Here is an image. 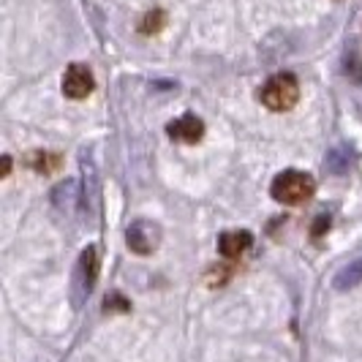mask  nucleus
<instances>
[{
  "mask_svg": "<svg viewBox=\"0 0 362 362\" xmlns=\"http://www.w3.org/2000/svg\"><path fill=\"white\" fill-rule=\"evenodd\" d=\"M313 177L297 169H286L272 180V199L281 204H300L313 197Z\"/></svg>",
  "mask_w": 362,
  "mask_h": 362,
  "instance_id": "obj_1",
  "label": "nucleus"
},
{
  "mask_svg": "<svg viewBox=\"0 0 362 362\" xmlns=\"http://www.w3.org/2000/svg\"><path fill=\"white\" fill-rule=\"evenodd\" d=\"M297 98H300V85L291 74H275L259 90V101L272 112H286L297 104Z\"/></svg>",
  "mask_w": 362,
  "mask_h": 362,
  "instance_id": "obj_2",
  "label": "nucleus"
},
{
  "mask_svg": "<svg viewBox=\"0 0 362 362\" xmlns=\"http://www.w3.org/2000/svg\"><path fill=\"white\" fill-rule=\"evenodd\" d=\"M95 275H98V251L95 248H85L79 262H76V270H74V284H71V297H74V308H79L85 303V297L95 286Z\"/></svg>",
  "mask_w": 362,
  "mask_h": 362,
  "instance_id": "obj_3",
  "label": "nucleus"
},
{
  "mask_svg": "<svg viewBox=\"0 0 362 362\" xmlns=\"http://www.w3.org/2000/svg\"><path fill=\"white\" fill-rule=\"evenodd\" d=\"M126 243L134 254L150 256L158 245H161V226H158V223H153V221L139 218V221H134V223L128 226Z\"/></svg>",
  "mask_w": 362,
  "mask_h": 362,
  "instance_id": "obj_4",
  "label": "nucleus"
},
{
  "mask_svg": "<svg viewBox=\"0 0 362 362\" xmlns=\"http://www.w3.org/2000/svg\"><path fill=\"white\" fill-rule=\"evenodd\" d=\"M95 88V82H93V74L88 66H82V63H74L69 66V71L63 76V93L74 98V101H79V98H88Z\"/></svg>",
  "mask_w": 362,
  "mask_h": 362,
  "instance_id": "obj_5",
  "label": "nucleus"
},
{
  "mask_svg": "<svg viewBox=\"0 0 362 362\" xmlns=\"http://www.w3.org/2000/svg\"><path fill=\"white\" fill-rule=\"evenodd\" d=\"M166 134H169L175 142L197 145L202 136H204V123H202L197 115H182V117L172 120V123L166 126Z\"/></svg>",
  "mask_w": 362,
  "mask_h": 362,
  "instance_id": "obj_6",
  "label": "nucleus"
},
{
  "mask_svg": "<svg viewBox=\"0 0 362 362\" xmlns=\"http://www.w3.org/2000/svg\"><path fill=\"white\" fill-rule=\"evenodd\" d=\"M251 245H254V237L245 229H229V232H223L218 237V251L226 259H240Z\"/></svg>",
  "mask_w": 362,
  "mask_h": 362,
  "instance_id": "obj_7",
  "label": "nucleus"
},
{
  "mask_svg": "<svg viewBox=\"0 0 362 362\" xmlns=\"http://www.w3.org/2000/svg\"><path fill=\"white\" fill-rule=\"evenodd\" d=\"M351 163H354V153L349 145H338L327 153V169L332 175H346L351 169Z\"/></svg>",
  "mask_w": 362,
  "mask_h": 362,
  "instance_id": "obj_8",
  "label": "nucleus"
},
{
  "mask_svg": "<svg viewBox=\"0 0 362 362\" xmlns=\"http://www.w3.org/2000/svg\"><path fill=\"white\" fill-rule=\"evenodd\" d=\"M360 284H362V259H354L351 264H346L344 270H338L335 281H332V286L338 291H349L354 289V286H360Z\"/></svg>",
  "mask_w": 362,
  "mask_h": 362,
  "instance_id": "obj_9",
  "label": "nucleus"
},
{
  "mask_svg": "<svg viewBox=\"0 0 362 362\" xmlns=\"http://www.w3.org/2000/svg\"><path fill=\"white\" fill-rule=\"evenodd\" d=\"M54 204L60 210H74L76 204V182H63L54 188Z\"/></svg>",
  "mask_w": 362,
  "mask_h": 362,
  "instance_id": "obj_10",
  "label": "nucleus"
},
{
  "mask_svg": "<svg viewBox=\"0 0 362 362\" xmlns=\"http://www.w3.org/2000/svg\"><path fill=\"white\" fill-rule=\"evenodd\" d=\"M163 25H166V14H163L161 8H153V11H147L142 22H139V30L145 33V36H153V33H158Z\"/></svg>",
  "mask_w": 362,
  "mask_h": 362,
  "instance_id": "obj_11",
  "label": "nucleus"
},
{
  "mask_svg": "<svg viewBox=\"0 0 362 362\" xmlns=\"http://www.w3.org/2000/svg\"><path fill=\"white\" fill-rule=\"evenodd\" d=\"M30 163H33V169H36V172H52L54 166L60 163V158L52 156V153H36V156L30 158Z\"/></svg>",
  "mask_w": 362,
  "mask_h": 362,
  "instance_id": "obj_12",
  "label": "nucleus"
},
{
  "mask_svg": "<svg viewBox=\"0 0 362 362\" xmlns=\"http://www.w3.org/2000/svg\"><path fill=\"white\" fill-rule=\"evenodd\" d=\"M346 71H349V76H354L357 82H362V57L357 52L346 54Z\"/></svg>",
  "mask_w": 362,
  "mask_h": 362,
  "instance_id": "obj_13",
  "label": "nucleus"
},
{
  "mask_svg": "<svg viewBox=\"0 0 362 362\" xmlns=\"http://www.w3.org/2000/svg\"><path fill=\"white\" fill-rule=\"evenodd\" d=\"M8 172H11V158H8V156H3V177H6Z\"/></svg>",
  "mask_w": 362,
  "mask_h": 362,
  "instance_id": "obj_14",
  "label": "nucleus"
}]
</instances>
